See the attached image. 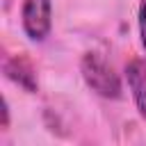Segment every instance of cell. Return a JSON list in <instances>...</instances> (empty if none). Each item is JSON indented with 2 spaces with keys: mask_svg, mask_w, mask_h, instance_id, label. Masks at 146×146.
I'll list each match as a JSON object with an SVG mask.
<instances>
[{
  "mask_svg": "<svg viewBox=\"0 0 146 146\" xmlns=\"http://www.w3.org/2000/svg\"><path fill=\"white\" fill-rule=\"evenodd\" d=\"M80 71H82L84 82L98 96H105V98H119L121 96V80H119V75L114 73L112 64L105 57H100L98 52H87L82 57Z\"/></svg>",
  "mask_w": 146,
  "mask_h": 146,
  "instance_id": "cell-1",
  "label": "cell"
},
{
  "mask_svg": "<svg viewBox=\"0 0 146 146\" xmlns=\"http://www.w3.org/2000/svg\"><path fill=\"white\" fill-rule=\"evenodd\" d=\"M52 25L50 0H25L23 2V30L32 41H43Z\"/></svg>",
  "mask_w": 146,
  "mask_h": 146,
  "instance_id": "cell-2",
  "label": "cell"
},
{
  "mask_svg": "<svg viewBox=\"0 0 146 146\" xmlns=\"http://www.w3.org/2000/svg\"><path fill=\"white\" fill-rule=\"evenodd\" d=\"M125 80L139 114L146 119V59H132L125 66Z\"/></svg>",
  "mask_w": 146,
  "mask_h": 146,
  "instance_id": "cell-3",
  "label": "cell"
},
{
  "mask_svg": "<svg viewBox=\"0 0 146 146\" xmlns=\"http://www.w3.org/2000/svg\"><path fill=\"white\" fill-rule=\"evenodd\" d=\"M5 73H7L16 84H21L25 91H36V73H34L30 59H25L23 55L7 57V59H5Z\"/></svg>",
  "mask_w": 146,
  "mask_h": 146,
  "instance_id": "cell-4",
  "label": "cell"
},
{
  "mask_svg": "<svg viewBox=\"0 0 146 146\" xmlns=\"http://www.w3.org/2000/svg\"><path fill=\"white\" fill-rule=\"evenodd\" d=\"M139 34H141V46L146 50V0L139 5Z\"/></svg>",
  "mask_w": 146,
  "mask_h": 146,
  "instance_id": "cell-5",
  "label": "cell"
}]
</instances>
